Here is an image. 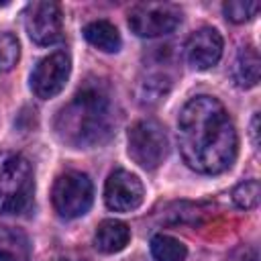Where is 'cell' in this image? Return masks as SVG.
Here are the masks:
<instances>
[{
  "label": "cell",
  "mask_w": 261,
  "mask_h": 261,
  "mask_svg": "<svg viewBox=\"0 0 261 261\" xmlns=\"http://www.w3.org/2000/svg\"><path fill=\"white\" fill-rule=\"evenodd\" d=\"M177 143L186 165L206 175L226 171L239 149L237 128L224 104L206 94L190 98L179 110Z\"/></svg>",
  "instance_id": "cell-1"
},
{
  "label": "cell",
  "mask_w": 261,
  "mask_h": 261,
  "mask_svg": "<svg viewBox=\"0 0 261 261\" xmlns=\"http://www.w3.org/2000/svg\"><path fill=\"white\" fill-rule=\"evenodd\" d=\"M114 130V110L108 88L100 80H88L57 112V137L75 147L90 149L108 141Z\"/></svg>",
  "instance_id": "cell-2"
},
{
  "label": "cell",
  "mask_w": 261,
  "mask_h": 261,
  "mask_svg": "<svg viewBox=\"0 0 261 261\" xmlns=\"http://www.w3.org/2000/svg\"><path fill=\"white\" fill-rule=\"evenodd\" d=\"M35 194L33 167L14 151L0 153V214L16 216L31 208Z\"/></svg>",
  "instance_id": "cell-3"
},
{
  "label": "cell",
  "mask_w": 261,
  "mask_h": 261,
  "mask_svg": "<svg viewBox=\"0 0 261 261\" xmlns=\"http://www.w3.org/2000/svg\"><path fill=\"white\" fill-rule=\"evenodd\" d=\"M128 157L143 169H155L167 157V133L155 118H141L128 128Z\"/></svg>",
  "instance_id": "cell-4"
},
{
  "label": "cell",
  "mask_w": 261,
  "mask_h": 261,
  "mask_svg": "<svg viewBox=\"0 0 261 261\" xmlns=\"http://www.w3.org/2000/svg\"><path fill=\"white\" fill-rule=\"evenodd\" d=\"M51 202L55 212L63 218L84 216L94 202L92 179L84 171H75V169L61 173L53 184Z\"/></svg>",
  "instance_id": "cell-5"
},
{
  "label": "cell",
  "mask_w": 261,
  "mask_h": 261,
  "mask_svg": "<svg viewBox=\"0 0 261 261\" xmlns=\"http://www.w3.org/2000/svg\"><path fill=\"white\" fill-rule=\"evenodd\" d=\"M181 10L171 2H141L128 12V27L137 37H163L177 29Z\"/></svg>",
  "instance_id": "cell-6"
},
{
  "label": "cell",
  "mask_w": 261,
  "mask_h": 261,
  "mask_svg": "<svg viewBox=\"0 0 261 261\" xmlns=\"http://www.w3.org/2000/svg\"><path fill=\"white\" fill-rule=\"evenodd\" d=\"M24 29L37 45H55L63 39L61 6L51 0H37L24 8Z\"/></svg>",
  "instance_id": "cell-7"
},
{
  "label": "cell",
  "mask_w": 261,
  "mask_h": 261,
  "mask_svg": "<svg viewBox=\"0 0 261 261\" xmlns=\"http://www.w3.org/2000/svg\"><path fill=\"white\" fill-rule=\"evenodd\" d=\"M71 71V59L65 51H55L47 57H43L33 73H31V88L37 98L49 100L55 98L67 84Z\"/></svg>",
  "instance_id": "cell-8"
},
{
  "label": "cell",
  "mask_w": 261,
  "mask_h": 261,
  "mask_svg": "<svg viewBox=\"0 0 261 261\" xmlns=\"http://www.w3.org/2000/svg\"><path fill=\"white\" fill-rule=\"evenodd\" d=\"M145 188L128 169H114L104 184V202L114 212H130L143 204Z\"/></svg>",
  "instance_id": "cell-9"
},
{
  "label": "cell",
  "mask_w": 261,
  "mask_h": 261,
  "mask_svg": "<svg viewBox=\"0 0 261 261\" xmlns=\"http://www.w3.org/2000/svg\"><path fill=\"white\" fill-rule=\"evenodd\" d=\"M222 35L214 27L196 29L186 43V57L194 69H210L222 57Z\"/></svg>",
  "instance_id": "cell-10"
},
{
  "label": "cell",
  "mask_w": 261,
  "mask_h": 261,
  "mask_svg": "<svg viewBox=\"0 0 261 261\" xmlns=\"http://www.w3.org/2000/svg\"><path fill=\"white\" fill-rule=\"evenodd\" d=\"M130 241V228L126 222L116 220V218H106L98 224L94 232V247L100 253L112 255L122 251Z\"/></svg>",
  "instance_id": "cell-11"
},
{
  "label": "cell",
  "mask_w": 261,
  "mask_h": 261,
  "mask_svg": "<svg viewBox=\"0 0 261 261\" xmlns=\"http://www.w3.org/2000/svg\"><path fill=\"white\" fill-rule=\"evenodd\" d=\"M259 75H261V59L257 49L253 45L241 47L232 63V82L239 88H253L259 84Z\"/></svg>",
  "instance_id": "cell-12"
},
{
  "label": "cell",
  "mask_w": 261,
  "mask_h": 261,
  "mask_svg": "<svg viewBox=\"0 0 261 261\" xmlns=\"http://www.w3.org/2000/svg\"><path fill=\"white\" fill-rule=\"evenodd\" d=\"M84 37L92 47H96V49H100L104 53H116L120 49V45H122L118 29L108 20H92V22H88L84 27Z\"/></svg>",
  "instance_id": "cell-13"
},
{
  "label": "cell",
  "mask_w": 261,
  "mask_h": 261,
  "mask_svg": "<svg viewBox=\"0 0 261 261\" xmlns=\"http://www.w3.org/2000/svg\"><path fill=\"white\" fill-rule=\"evenodd\" d=\"M31 255L29 237L12 226H0V261H27Z\"/></svg>",
  "instance_id": "cell-14"
},
{
  "label": "cell",
  "mask_w": 261,
  "mask_h": 261,
  "mask_svg": "<svg viewBox=\"0 0 261 261\" xmlns=\"http://www.w3.org/2000/svg\"><path fill=\"white\" fill-rule=\"evenodd\" d=\"M151 255L155 261H184L188 255V249L175 237L155 234L151 239Z\"/></svg>",
  "instance_id": "cell-15"
},
{
  "label": "cell",
  "mask_w": 261,
  "mask_h": 261,
  "mask_svg": "<svg viewBox=\"0 0 261 261\" xmlns=\"http://www.w3.org/2000/svg\"><path fill=\"white\" fill-rule=\"evenodd\" d=\"M261 4L257 0H228L222 4V10L230 22H247L259 12Z\"/></svg>",
  "instance_id": "cell-16"
},
{
  "label": "cell",
  "mask_w": 261,
  "mask_h": 261,
  "mask_svg": "<svg viewBox=\"0 0 261 261\" xmlns=\"http://www.w3.org/2000/svg\"><path fill=\"white\" fill-rule=\"evenodd\" d=\"M259 196H261V186L257 179H247L241 181L234 190H232V202L243 208V210H251L259 204Z\"/></svg>",
  "instance_id": "cell-17"
},
{
  "label": "cell",
  "mask_w": 261,
  "mask_h": 261,
  "mask_svg": "<svg viewBox=\"0 0 261 261\" xmlns=\"http://www.w3.org/2000/svg\"><path fill=\"white\" fill-rule=\"evenodd\" d=\"M167 92H169V80L165 75H149L145 82H141L139 98L145 104H153L159 102Z\"/></svg>",
  "instance_id": "cell-18"
},
{
  "label": "cell",
  "mask_w": 261,
  "mask_h": 261,
  "mask_svg": "<svg viewBox=\"0 0 261 261\" xmlns=\"http://www.w3.org/2000/svg\"><path fill=\"white\" fill-rule=\"evenodd\" d=\"M20 57V45L12 33H0V71H10Z\"/></svg>",
  "instance_id": "cell-19"
},
{
  "label": "cell",
  "mask_w": 261,
  "mask_h": 261,
  "mask_svg": "<svg viewBox=\"0 0 261 261\" xmlns=\"http://www.w3.org/2000/svg\"><path fill=\"white\" fill-rule=\"evenodd\" d=\"M259 114H255L253 116V120H251V137H253V147L255 149H259Z\"/></svg>",
  "instance_id": "cell-20"
}]
</instances>
